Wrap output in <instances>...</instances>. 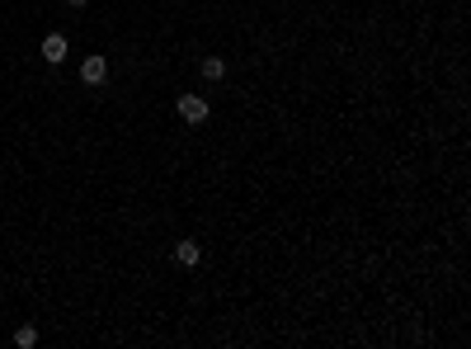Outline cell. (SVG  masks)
Here are the masks:
<instances>
[{
  "instance_id": "8992f818",
  "label": "cell",
  "mask_w": 471,
  "mask_h": 349,
  "mask_svg": "<svg viewBox=\"0 0 471 349\" xmlns=\"http://www.w3.org/2000/svg\"><path fill=\"white\" fill-rule=\"evenodd\" d=\"M15 345H19V349H33V345H38V330H33V326H19V330H15Z\"/></svg>"
},
{
  "instance_id": "7a4b0ae2",
  "label": "cell",
  "mask_w": 471,
  "mask_h": 349,
  "mask_svg": "<svg viewBox=\"0 0 471 349\" xmlns=\"http://www.w3.org/2000/svg\"><path fill=\"white\" fill-rule=\"evenodd\" d=\"M104 76H108V62H104L99 53L80 62V81H85V85H104Z\"/></svg>"
},
{
  "instance_id": "5b68a950",
  "label": "cell",
  "mask_w": 471,
  "mask_h": 349,
  "mask_svg": "<svg viewBox=\"0 0 471 349\" xmlns=\"http://www.w3.org/2000/svg\"><path fill=\"white\" fill-rule=\"evenodd\" d=\"M203 76H208V81H222V76H227V62H222V57H208V62H203Z\"/></svg>"
},
{
  "instance_id": "6da1fadb",
  "label": "cell",
  "mask_w": 471,
  "mask_h": 349,
  "mask_svg": "<svg viewBox=\"0 0 471 349\" xmlns=\"http://www.w3.org/2000/svg\"><path fill=\"white\" fill-rule=\"evenodd\" d=\"M180 118L184 123H203L208 118V100L203 95H180Z\"/></svg>"
},
{
  "instance_id": "3957f363",
  "label": "cell",
  "mask_w": 471,
  "mask_h": 349,
  "mask_svg": "<svg viewBox=\"0 0 471 349\" xmlns=\"http://www.w3.org/2000/svg\"><path fill=\"white\" fill-rule=\"evenodd\" d=\"M43 62H66V38H61V33H48V38H43Z\"/></svg>"
},
{
  "instance_id": "277c9868",
  "label": "cell",
  "mask_w": 471,
  "mask_h": 349,
  "mask_svg": "<svg viewBox=\"0 0 471 349\" xmlns=\"http://www.w3.org/2000/svg\"><path fill=\"white\" fill-rule=\"evenodd\" d=\"M198 260H203V250H198V241H180L175 245V265H198Z\"/></svg>"
},
{
  "instance_id": "52a82bcc",
  "label": "cell",
  "mask_w": 471,
  "mask_h": 349,
  "mask_svg": "<svg viewBox=\"0 0 471 349\" xmlns=\"http://www.w3.org/2000/svg\"><path fill=\"white\" fill-rule=\"evenodd\" d=\"M66 5H85V0H66Z\"/></svg>"
}]
</instances>
